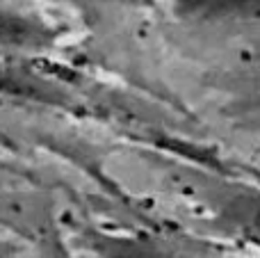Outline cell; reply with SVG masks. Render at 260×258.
<instances>
[{
	"mask_svg": "<svg viewBox=\"0 0 260 258\" xmlns=\"http://www.w3.org/2000/svg\"><path fill=\"white\" fill-rule=\"evenodd\" d=\"M59 30L46 16L0 5V55H32L55 46Z\"/></svg>",
	"mask_w": 260,
	"mask_h": 258,
	"instance_id": "obj_1",
	"label": "cell"
},
{
	"mask_svg": "<svg viewBox=\"0 0 260 258\" xmlns=\"http://www.w3.org/2000/svg\"><path fill=\"white\" fill-rule=\"evenodd\" d=\"M217 224L235 240L260 247V192L240 190L224 199Z\"/></svg>",
	"mask_w": 260,
	"mask_h": 258,
	"instance_id": "obj_2",
	"label": "cell"
},
{
	"mask_svg": "<svg viewBox=\"0 0 260 258\" xmlns=\"http://www.w3.org/2000/svg\"><path fill=\"white\" fill-rule=\"evenodd\" d=\"M187 16L206 23H260V0H178Z\"/></svg>",
	"mask_w": 260,
	"mask_h": 258,
	"instance_id": "obj_3",
	"label": "cell"
},
{
	"mask_svg": "<svg viewBox=\"0 0 260 258\" xmlns=\"http://www.w3.org/2000/svg\"><path fill=\"white\" fill-rule=\"evenodd\" d=\"M91 247L105 258H176L165 247L148 238H121V236H94Z\"/></svg>",
	"mask_w": 260,
	"mask_h": 258,
	"instance_id": "obj_4",
	"label": "cell"
},
{
	"mask_svg": "<svg viewBox=\"0 0 260 258\" xmlns=\"http://www.w3.org/2000/svg\"><path fill=\"white\" fill-rule=\"evenodd\" d=\"M0 258H16V249H14L12 245L0 240Z\"/></svg>",
	"mask_w": 260,
	"mask_h": 258,
	"instance_id": "obj_5",
	"label": "cell"
},
{
	"mask_svg": "<svg viewBox=\"0 0 260 258\" xmlns=\"http://www.w3.org/2000/svg\"><path fill=\"white\" fill-rule=\"evenodd\" d=\"M105 3H144V0H105Z\"/></svg>",
	"mask_w": 260,
	"mask_h": 258,
	"instance_id": "obj_6",
	"label": "cell"
}]
</instances>
